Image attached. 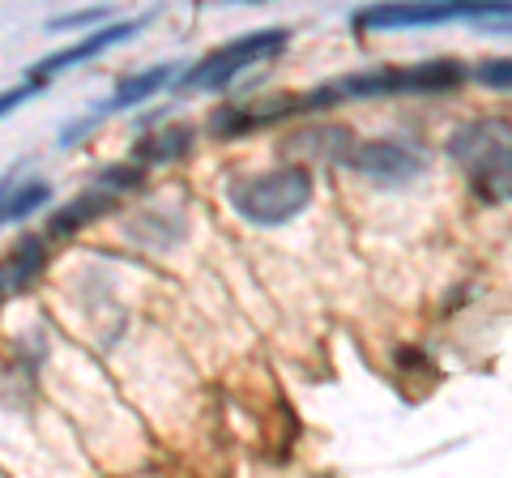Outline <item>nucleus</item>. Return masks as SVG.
<instances>
[{
	"label": "nucleus",
	"mask_w": 512,
	"mask_h": 478,
	"mask_svg": "<svg viewBox=\"0 0 512 478\" xmlns=\"http://www.w3.org/2000/svg\"><path fill=\"white\" fill-rule=\"evenodd\" d=\"M231 210L252 227H282L299 218L312 201V171L308 167H274V171H244L227 184Z\"/></svg>",
	"instance_id": "1"
},
{
	"label": "nucleus",
	"mask_w": 512,
	"mask_h": 478,
	"mask_svg": "<svg viewBox=\"0 0 512 478\" xmlns=\"http://www.w3.org/2000/svg\"><path fill=\"white\" fill-rule=\"evenodd\" d=\"M291 47V30L282 26H269V30H256V35L244 39H231L227 47H218L201 60L192 73H184V90H222L227 82H235L248 65H261V60H274L278 52Z\"/></svg>",
	"instance_id": "2"
},
{
	"label": "nucleus",
	"mask_w": 512,
	"mask_h": 478,
	"mask_svg": "<svg viewBox=\"0 0 512 478\" xmlns=\"http://www.w3.org/2000/svg\"><path fill=\"white\" fill-rule=\"evenodd\" d=\"M342 163L359 175H372L380 184H406L423 171V158L402 141H350Z\"/></svg>",
	"instance_id": "3"
},
{
	"label": "nucleus",
	"mask_w": 512,
	"mask_h": 478,
	"mask_svg": "<svg viewBox=\"0 0 512 478\" xmlns=\"http://www.w3.org/2000/svg\"><path fill=\"white\" fill-rule=\"evenodd\" d=\"M150 18H124V22H103L99 30H86L82 39H77L73 47H64V52H52V56H43L35 69H30V77L35 82H47V77H56V73H64V69H73V65H86V60H94V56H103L107 47H116V43H124V39H133L141 26H146Z\"/></svg>",
	"instance_id": "4"
},
{
	"label": "nucleus",
	"mask_w": 512,
	"mask_h": 478,
	"mask_svg": "<svg viewBox=\"0 0 512 478\" xmlns=\"http://www.w3.org/2000/svg\"><path fill=\"white\" fill-rule=\"evenodd\" d=\"M508 146H512V124L483 116V120L457 124L453 137H448V158H453L466 175H474L478 167H487L491 158L500 150H508Z\"/></svg>",
	"instance_id": "5"
},
{
	"label": "nucleus",
	"mask_w": 512,
	"mask_h": 478,
	"mask_svg": "<svg viewBox=\"0 0 512 478\" xmlns=\"http://www.w3.org/2000/svg\"><path fill=\"white\" fill-rule=\"evenodd\" d=\"M295 111H308L303 94H278V99H261V103H235V107H218L210 116L214 137H244L252 129H265V124H278Z\"/></svg>",
	"instance_id": "6"
},
{
	"label": "nucleus",
	"mask_w": 512,
	"mask_h": 478,
	"mask_svg": "<svg viewBox=\"0 0 512 478\" xmlns=\"http://www.w3.org/2000/svg\"><path fill=\"white\" fill-rule=\"evenodd\" d=\"M457 13L440 5V0H384V5H367L355 13L359 30H410V26H440L453 22Z\"/></svg>",
	"instance_id": "7"
},
{
	"label": "nucleus",
	"mask_w": 512,
	"mask_h": 478,
	"mask_svg": "<svg viewBox=\"0 0 512 478\" xmlns=\"http://www.w3.org/2000/svg\"><path fill=\"white\" fill-rule=\"evenodd\" d=\"M120 210V193H111V188H94V193H77L73 201H64L60 210H52L47 218V239H69L77 231H86L90 222H99L103 214Z\"/></svg>",
	"instance_id": "8"
},
{
	"label": "nucleus",
	"mask_w": 512,
	"mask_h": 478,
	"mask_svg": "<svg viewBox=\"0 0 512 478\" xmlns=\"http://www.w3.org/2000/svg\"><path fill=\"white\" fill-rule=\"evenodd\" d=\"M192 141H197V133H192L188 124H171V129L141 137L133 146V158L141 167H167V163H180V158L192 154Z\"/></svg>",
	"instance_id": "9"
},
{
	"label": "nucleus",
	"mask_w": 512,
	"mask_h": 478,
	"mask_svg": "<svg viewBox=\"0 0 512 478\" xmlns=\"http://www.w3.org/2000/svg\"><path fill=\"white\" fill-rule=\"evenodd\" d=\"M171 77H175V65H154V69H146V73L124 77V82L111 90V99L103 103V111H128V107L146 103V99H154V94L171 82Z\"/></svg>",
	"instance_id": "10"
},
{
	"label": "nucleus",
	"mask_w": 512,
	"mask_h": 478,
	"mask_svg": "<svg viewBox=\"0 0 512 478\" xmlns=\"http://www.w3.org/2000/svg\"><path fill=\"white\" fill-rule=\"evenodd\" d=\"M43 265H47L43 235H22L18 244H13L9 261H5V269H9V291H26V286L43 274Z\"/></svg>",
	"instance_id": "11"
},
{
	"label": "nucleus",
	"mask_w": 512,
	"mask_h": 478,
	"mask_svg": "<svg viewBox=\"0 0 512 478\" xmlns=\"http://www.w3.org/2000/svg\"><path fill=\"white\" fill-rule=\"evenodd\" d=\"M466 82V69L457 65V60H423V65H410L402 69V90H453Z\"/></svg>",
	"instance_id": "12"
},
{
	"label": "nucleus",
	"mask_w": 512,
	"mask_h": 478,
	"mask_svg": "<svg viewBox=\"0 0 512 478\" xmlns=\"http://www.w3.org/2000/svg\"><path fill=\"white\" fill-rule=\"evenodd\" d=\"M470 184L483 201H512V146L495 154L487 167H478L470 175Z\"/></svg>",
	"instance_id": "13"
},
{
	"label": "nucleus",
	"mask_w": 512,
	"mask_h": 478,
	"mask_svg": "<svg viewBox=\"0 0 512 478\" xmlns=\"http://www.w3.org/2000/svg\"><path fill=\"white\" fill-rule=\"evenodd\" d=\"M350 133L346 129H303L286 141V154H312V158H346Z\"/></svg>",
	"instance_id": "14"
},
{
	"label": "nucleus",
	"mask_w": 512,
	"mask_h": 478,
	"mask_svg": "<svg viewBox=\"0 0 512 478\" xmlns=\"http://www.w3.org/2000/svg\"><path fill=\"white\" fill-rule=\"evenodd\" d=\"M47 197H52V184H43V180H30V184L9 188V197H5V222H22V218H30Z\"/></svg>",
	"instance_id": "15"
},
{
	"label": "nucleus",
	"mask_w": 512,
	"mask_h": 478,
	"mask_svg": "<svg viewBox=\"0 0 512 478\" xmlns=\"http://www.w3.org/2000/svg\"><path fill=\"white\" fill-rule=\"evenodd\" d=\"M99 184L124 197L128 188H141V184H146V167H141V163H111V167L99 171Z\"/></svg>",
	"instance_id": "16"
},
{
	"label": "nucleus",
	"mask_w": 512,
	"mask_h": 478,
	"mask_svg": "<svg viewBox=\"0 0 512 478\" xmlns=\"http://www.w3.org/2000/svg\"><path fill=\"white\" fill-rule=\"evenodd\" d=\"M111 18V9L99 5V9H73V13H60V18L47 22V30H94Z\"/></svg>",
	"instance_id": "17"
},
{
	"label": "nucleus",
	"mask_w": 512,
	"mask_h": 478,
	"mask_svg": "<svg viewBox=\"0 0 512 478\" xmlns=\"http://www.w3.org/2000/svg\"><path fill=\"white\" fill-rule=\"evenodd\" d=\"M474 77L491 90H512V56H500V60H483L474 69Z\"/></svg>",
	"instance_id": "18"
},
{
	"label": "nucleus",
	"mask_w": 512,
	"mask_h": 478,
	"mask_svg": "<svg viewBox=\"0 0 512 478\" xmlns=\"http://www.w3.org/2000/svg\"><path fill=\"white\" fill-rule=\"evenodd\" d=\"M457 18H487V13H512V0H440Z\"/></svg>",
	"instance_id": "19"
},
{
	"label": "nucleus",
	"mask_w": 512,
	"mask_h": 478,
	"mask_svg": "<svg viewBox=\"0 0 512 478\" xmlns=\"http://www.w3.org/2000/svg\"><path fill=\"white\" fill-rule=\"evenodd\" d=\"M39 90H43V82H35V77H30V82H22V86H9V90H0V120H5L9 111H18L22 103H30V99H35Z\"/></svg>",
	"instance_id": "20"
},
{
	"label": "nucleus",
	"mask_w": 512,
	"mask_h": 478,
	"mask_svg": "<svg viewBox=\"0 0 512 478\" xmlns=\"http://www.w3.org/2000/svg\"><path fill=\"white\" fill-rule=\"evenodd\" d=\"M9 188H13V171L0 175V222H5V197H9Z\"/></svg>",
	"instance_id": "21"
},
{
	"label": "nucleus",
	"mask_w": 512,
	"mask_h": 478,
	"mask_svg": "<svg viewBox=\"0 0 512 478\" xmlns=\"http://www.w3.org/2000/svg\"><path fill=\"white\" fill-rule=\"evenodd\" d=\"M5 295H9V269L0 261V304H5Z\"/></svg>",
	"instance_id": "22"
},
{
	"label": "nucleus",
	"mask_w": 512,
	"mask_h": 478,
	"mask_svg": "<svg viewBox=\"0 0 512 478\" xmlns=\"http://www.w3.org/2000/svg\"><path fill=\"white\" fill-rule=\"evenodd\" d=\"M491 30H504V35H512V22H495Z\"/></svg>",
	"instance_id": "23"
}]
</instances>
